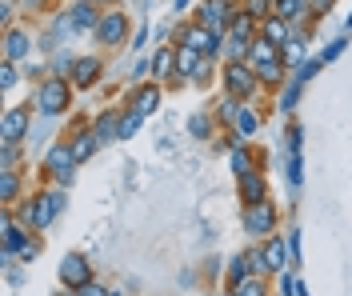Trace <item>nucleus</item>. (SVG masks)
<instances>
[{
	"instance_id": "obj_1",
	"label": "nucleus",
	"mask_w": 352,
	"mask_h": 296,
	"mask_svg": "<svg viewBox=\"0 0 352 296\" xmlns=\"http://www.w3.org/2000/svg\"><path fill=\"white\" fill-rule=\"evenodd\" d=\"M60 208H65V192H56V188H48V192H36V196H28L21 208H16V220L24 228H32V232H44V228L52 225L56 216H60Z\"/></svg>"
},
{
	"instance_id": "obj_2",
	"label": "nucleus",
	"mask_w": 352,
	"mask_h": 296,
	"mask_svg": "<svg viewBox=\"0 0 352 296\" xmlns=\"http://www.w3.org/2000/svg\"><path fill=\"white\" fill-rule=\"evenodd\" d=\"M36 113L41 116H60L72 104V84H68V76H48L41 89H36Z\"/></svg>"
},
{
	"instance_id": "obj_3",
	"label": "nucleus",
	"mask_w": 352,
	"mask_h": 296,
	"mask_svg": "<svg viewBox=\"0 0 352 296\" xmlns=\"http://www.w3.org/2000/svg\"><path fill=\"white\" fill-rule=\"evenodd\" d=\"M224 41H228V36H217V32H208V28H204V24H197V21L180 28V48H197L200 56H208V60H212V56H220Z\"/></svg>"
},
{
	"instance_id": "obj_4",
	"label": "nucleus",
	"mask_w": 352,
	"mask_h": 296,
	"mask_svg": "<svg viewBox=\"0 0 352 296\" xmlns=\"http://www.w3.org/2000/svg\"><path fill=\"white\" fill-rule=\"evenodd\" d=\"M224 89H228V96H236V100H248L252 92L261 89V76H256V69H252L248 60L224 65Z\"/></svg>"
},
{
	"instance_id": "obj_5",
	"label": "nucleus",
	"mask_w": 352,
	"mask_h": 296,
	"mask_svg": "<svg viewBox=\"0 0 352 296\" xmlns=\"http://www.w3.org/2000/svg\"><path fill=\"white\" fill-rule=\"evenodd\" d=\"M241 8H232V0H204V8L197 12V24H204L208 32H217V36H228V24L236 16Z\"/></svg>"
},
{
	"instance_id": "obj_6",
	"label": "nucleus",
	"mask_w": 352,
	"mask_h": 296,
	"mask_svg": "<svg viewBox=\"0 0 352 296\" xmlns=\"http://www.w3.org/2000/svg\"><path fill=\"white\" fill-rule=\"evenodd\" d=\"M44 172L60 184V188H68L72 177H76V157H72V148H68V144H52L48 157H44Z\"/></svg>"
},
{
	"instance_id": "obj_7",
	"label": "nucleus",
	"mask_w": 352,
	"mask_h": 296,
	"mask_svg": "<svg viewBox=\"0 0 352 296\" xmlns=\"http://www.w3.org/2000/svg\"><path fill=\"white\" fill-rule=\"evenodd\" d=\"M276 220H280V216H276V205H272V201H261V205L244 208V232H248V236H264V240H268V236L276 232Z\"/></svg>"
},
{
	"instance_id": "obj_8",
	"label": "nucleus",
	"mask_w": 352,
	"mask_h": 296,
	"mask_svg": "<svg viewBox=\"0 0 352 296\" xmlns=\"http://www.w3.org/2000/svg\"><path fill=\"white\" fill-rule=\"evenodd\" d=\"M28 124H32V109H28V104L8 109L4 120H0V140H4V144H21V140L28 137Z\"/></svg>"
},
{
	"instance_id": "obj_9",
	"label": "nucleus",
	"mask_w": 352,
	"mask_h": 296,
	"mask_svg": "<svg viewBox=\"0 0 352 296\" xmlns=\"http://www.w3.org/2000/svg\"><path fill=\"white\" fill-rule=\"evenodd\" d=\"M124 36H129V16H124V8H112L100 16V28H96V41L104 48H116L124 45Z\"/></svg>"
},
{
	"instance_id": "obj_10",
	"label": "nucleus",
	"mask_w": 352,
	"mask_h": 296,
	"mask_svg": "<svg viewBox=\"0 0 352 296\" xmlns=\"http://www.w3.org/2000/svg\"><path fill=\"white\" fill-rule=\"evenodd\" d=\"M261 260H264V276L268 273H285L288 264H292V249H288V240L285 236H268L261 244Z\"/></svg>"
},
{
	"instance_id": "obj_11",
	"label": "nucleus",
	"mask_w": 352,
	"mask_h": 296,
	"mask_svg": "<svg viewBox=\"0 0 352 296\" xmlns=\"http://www.w3.org/2000/svg\"><path fill=\"white\" fill-rule=\"evenodd\" d=\"M88 280H92V264H88V256L68 252L65 260H60V284L72 293V288H80V284H88Z\"/></svg>"
},
{
	"instance_id": "obj_12",
	"label": "nucleus",
	"mask_w": 352,
	"mask_h": 296,
	"mask_svg": "<svg viewBox=\"0 0 352 296\" xmlns=\"http://www.w3.org/2000/svg\"><path fill=\"white\" fill-rule=\"evenodd\" d=\"M100 69H104V65H100L96 56H80L76 69L68 72V84H72V89H92V84L100 80Z\"/></svg>"
},
{
	"instance_id": "obj_13",
	"label": "nucleus",
	"mask_w": 352,
	"mask_h": 296,
	"mask_svg": "<svg viewBox=\"0 0 352 296\" xmlns=\"http://www.w3.org/2000/svg\"><path fill=\"white\" fill-rule=\"evenodd\" d=\"M300 144H305V133H300V128H288V184H292V188H300V181H305Z\"/></svg>"
},
{
	"instance_id": "obj_14",
	"label": "nucleus",
	"mask_w": 352,
	"mask_h": 296,
	"mask_svg": "<svg viewBox=\"0 0 352 296\" xmlns=\"http://www.w3.org/2000/svg\"><path fill=\"white\" fill-rule=\"evenodd\" d=\"M261 36L268 41V45H276V48H285L296 41V28L288 21H280V16H268V21H261Z\"/></svg>"
},
{
	"instance_id": "obj_15",
	"label": "nucleus",
	"mask_w": 352,
	"mask_h": 296,
	"mask_svg": "<svg viewBox=\"0 0 352 296\" xmlns=\"http://www.w3.org/2000/svg\"><path fill=\"white\" fill-rule=\"evenodd\" d=\"M68 16H72V28H76V32H96V28H100V12H96V4H88V0H76V4L68 8Z\"/></svg>"
},
{
	"instance_id": "obj_16",
	"label": "nucleus",
	"mask_w": 352,
	"mask_h": 296,
	"mask_svg": "<svg viewBox=\"0 0 352 296\" xmlns=\"http://www.w3.org/2000/svg\"><path fill=\"white\" fill-rule=\"evenodd\" d=\"M68 148H72L76 164H85V160H92V152L100 148V140H96V133H92V128H76V133H72V140H68Z\"/></svg>"
},
{
	"instance_id": "obj_17",
	"label": "nucleus",
	"mask_w": 352,
	"mask_h": 296,
	"mask_svg": "<svg viewBox=\"0 0 352 296\" xmlns=\"http://www.w3.org/2000/svg\"><path fill=\"white\" fill-rule=\"evenodd\" d=\"M241 201H244V208L268 201V184H264L261 172H244V177H241Z\"/></svg>"
},
{
	"instance_id": "obj_18",
	"label": "nucleus",
	"mask_w": 352,
	"mask_h": 296,
	"mask_svg": "<svg viewBox=\"0 0 352 296\" xmlns=\"http://www.w3.org/2000/svg\"><path fill=\"white\" fill-rule=\"evenodd\" d=\"M32 52V36L28 32H21V28H8V36H4V60H24Z\"/></svg>"
},
{
	"instance_id": "obj_19",
	"label": "nucleus",
	"mask_w": 352,
	"mask_h": 296,
	"mask_svg": "<svg viewBox=\"0 0 352 296\" xmlns=\"http://www.w3.org/2000/svg\"><path fill=\"white\" fill-rule=\"evenodd\" d=\"M120 116H124V113H116V109H112V113H100V116H96L92 133H96V140H100V144H112V140H120Z\"/></svg>"
},
{
	"instance_id": "obj_20",
	"label": "nucleus",
	"mask_w": 352,
	"mask_h": 296,
	"mask_svg": "<svg viewBox=\"0 0 352 296\" xmlns=\"http://www.w3.org/2000/svg\"><path fill=\"white\" fill-rule=\"evenodd\" d=\"M156 104H160V89H156V84H140V89L129 96V109H136L140 116L156 113Z\"/></svg>"
},
{
	"instance_id": "obj_21",
	"label": "nucleus",
	"mask_w": 352,
	"mask_h": 296,
	"mask_svg": "<svg viewBox=\"0 0 352 296\" xmlns=\"http://www.w3.org/2000/svg\"><path fill=\"white\" fill-rule=\"evenodd\" d=\"M204 69V56H200L197 48H176V76L184 80V76H200Z\"/></svg>"
},
{
	"instance_id": "obj_22",
	"label": "nucleus",
	"mask_w": 352,
	"mask_h": 296,
	"mask_svg": "<svg viewBox=\"0 0 352 296\" xmlns=\"http://www.w3.org/2000/svg\"><path fill=\"white\" fill-rule=\"evenodd\" d=\"M276 60H280V48L268 45L264 36H256V41H252V56H248V65H252V69H268V65H276Z\"/></svg>"
},
{
	"instance_id": "obj_23",
	"label": "nucleus",
	"mask_w": 352,
	"mask_h": 296,
	"mask_svg": "<svg viewBox=\"0 0 352 296\" xmlns=\"http://www.w3.org/2000/svg\"><path fill=\"white\" fill-rule=\"evenodd\" d=\"M248 276H256V256H252V252L232 256V264H228V284L236 288V284H241V280H248Z\"/></svg>"
},
{
	"instance_id": "obj_24",
	"label": "nucleus",
	"mask_w": 352,
	"mask_h": 296,
	"mask_svg": "<svg viewBox=\"0 0 352 296\" xmlns=\"http://www.w3.org/2000/svg\"><path fill=\"white\" fill-rule=\"evenodd\" d=\"M305 12H308V0H272V16H280L288 24H296Z\"/></svg>"
},
{
	"instance_id": "obj_25",
	"label": "nucleus",
	"mask_w": 352,
	"mask_h": 296,
	"mask_svg": "<svg viewBox=\"0 0 352 296\" xmlns=\"http://www.w3.org/2000/svg\"><path fill=\"white\" fill-rule=\"evenodd\" d=\"M232 124H236V137H241L244 144H248V137H252V133H256V128H261V113H256V109H248V104H244V109H241V116H236V120H232Z\"/></svg>"
},
{
	"instance_id": "obj_26",
	"label": "nucleus",
	"mask_w": 352,
	"mask_h": 296,
	"mask_svg": "<svg viewBox=\"0 0 352 296\" xmlns=\"http://www.w3.org/2000/svg\"><path fill=\"white\" fill-rule=\"evenodd\" d=\"M256 24L261 21H252V16L241 8V12L232 16V24H228V36H232V41H252V28H256Z\"/></svg>"
},
{
	"instance_id": "obj_27",
	"label": "nucleus",
	"mask_w": 352,
	"mask_h": 296,
	"mask_svg": "<svg viewBox=\"0 0 352 296\" xmlns=\"http://www.w3.org/2000/svg\"><path fill=\"white\" fill-rule=\"evenodd\" d=\"M300 92H305V84L288 76V84H285V89H280V100H276V109H280V113H292V109L300 104Z\"/></svg>"
},
{
	"instance_id": "obj_28",
	"label": "nucleus",
	"mask_w": 352,
	"mask_h": 296,
	"mask_svg": "<svg viewBox=\"0 0 352 296\" xmlns=\"http://www.w3.org/2000/svg\"><path fill=\"white\" fill-rule=\"evenodd\" d=\"M212 124H217V116H208V113H192V116H188V137L208 140V137H212Z\"/></svg>"
},
{
	"instance_id": "obj_29",
	"label": "nucleus",
	"mask_w": 352,
	"mask_h": 296,
	"mask_svg": "<svg viewBox=\"0 0 352 296\" xmlns=\"http://www.w3.org/2000/svg\"><path fill=\"white\" fill-rule=\"evenodd\" d=\"M153 72L156 76H176V48H156Z\"/></svg>"
},
{
	"instance_id": "obj_30",
	"label": "nucleus",
	"mask_w": 352,
	"mask_h": 296,
	"mask_svg": "<svg viewBox=\"0 0 352 296\" xmlns=\"http://www.w3.org/2000/svg\"><path fill=\"white\" fill-rule=\"evenodd\" d=\"M0 201L4 205H16L21 201V177L16 172H0Z\"/></svg>"
},
{
	"instance_id": "obj_31",
	"label": "nucleus",
	"mask_w": 352,
	"mask_h": 296,
	"mask_svg": "<svg viewBox=\"0 0 352 296\" xmlns=\"http://www.w3.org/2000/svg\"><path fill=\"white\" fill-rule=\"evenodd\" d=\"M256 76H261L264 89H276V84H285V76H292V72L285 69V60H276V65H268V69H256Z\"/></svg>"
},
{
	"instance_id": "obj_32",
	"label": "nucleus",
	"mask_w": 352,
	"mask_h": 296,
	"mask_svg": "<svg viewBox=\"0 0 352 296\" xmlns=\"http://www.w3.org/2000/svg\"><path fill=\"white\" fill-rule=\"evenodd\" d=\"M280 60H285V69L296 72L308 60V56H305V41H292V45H285V48H280Z\"/></svg>"
},
{
	"instance_id": "obj_33",
	"label": "nucleus",
	"mask_w": 352,
	"mask_h": 296,
	"mask_svg": "<svg viewBox=\"0 0 352 296\" xmlns=\"http://www.w3.org/2000/svg\"><path fill=\"white\" fill-rule=\"evenodd\" d=\"M232 296H268V280L264 276H248V280H241L232 288Z\"/></svg>"
},
{
	"instance_id": "obj_34",
	"label": "nucleus",
	"mask_w": 352,
	"mask_h": 296,
	"mask_svg": "<svg viewBox=\"0 0 352 296\" xmlns=\"http://www.w3.org/2000/svg\"><path fill=\"white\" fill-rule=\"evenodd\" d=\"M241 109H244V104L236 100V96H224V100H217V113H212V116L224 124V120H236V116H241Z\"/></svg>"
},
{
	"instance_id": "obj_35",
	"label": "nucleus",
	"mask_w": 352,
	"mask_h": 296,
	"mask_svg": "<svg viewBox=\"0 0 352 296\" xmlns=\"http://www.w3.org/2000/svg\"><path fill=\"white\" fill-rule=\"evenodd\" d=\"M232 172H236V177L256 172V168H252V152H248V144H236V148H232Z\"/></svg>"
},
{
	"instance_id": "obj_36",
	"label": "nucleus",
	"mask_w": 352,
	"mask_h": 296,
	"mask_svg": "<svg viewBox=\"0 0 352 296\" xmlns=\"http://www.w3.org/2000/svg\"><path fill=\"white\" fill-rule=\"evenodd\" d=\"M16 160H21V144H4L0 148V172H16Z\"/></svg>"
},
{
	"instance_id": "obj_37",
	"label": "nucleus",
	"mask_w": 352,
	"mask_h": 296,
	"mask_svg": "<svg viewBox=\"0 0 352 296\" xmlns=\"http://www.w3.org/2000/svg\"><path fill=\"white\" fill-rule=\"evenodd\" d=\"M244 12L252 21H268L272 16V0H244Z\"/></svg>"
},
{
	"instance_id": "obj_38",
	"label": "nucleus",
	"mask_w": 352,
	"mask_h": 296,
	"mask_svg": "<svg viewBox=\"0 0 352 296\" xmlns=\"http://www.w3.org/2000/svg\"><path fill=\"white\" fill-rule=\"evenodd\" d=\"M36 256H41V240L24 236V240H21V249H16V260H21V264H32Z\"/></svg>"
},
{
	"instance_id": "obj_39",
	"label": "nucleus",
	"mask_w": 352,
	"mask_h": 296,
	"mask_svg": "<svg viewBox=\"0 0 352 296\" xmlns=\"http://www.w3.org/2000/svg\"><path fill=\"white\" fill-rule=\"evenodd\" d=\"M320 69H324V60H320V56H316V60H305L300 69L292 72V80H300V84H308V80H312V76H316Z\"/></svg>"
},
{
	"instance_id": "obj_40",
	"label": "nucleus",
	"mask_w": 352,
	"mask_h": 296,
	"mask_svg": "<svg viewBox=\"0 0 352 296\" xmlns=\"http://www.w3.org/2000/svg\"><path fill=\"white\" fill-rule=\"evenodd\" d=\"M140 120H144V116L136 113V109H129V113L120 116V140H129L132 133H136V128H140Z\"/></svg>"
},
{
	"instance_id": "obj_41",
	"label": "nucleus",
	"mask_w": 352,
	"mask_h": 296,
	"mask_svg": "<svg viewBox=\"0 0 352 296\" xmlns=\"http://www.w3.org/2000/svg\"><path fill=\"white\" fill-rule=\"evenodd\" d=\"M344 45H349V36H336V41H332V45L324 48V56H320V60H324V65H329V60H336V56L344 52Z\"/></svg>"
},
{
	"instance_id": "obj_42",
	"label": "nucleus",
	"mask_w": 352,
	"mask_h": 296,
	"mask_svg": "<svg viewBox=\"0 0 352 296\" xmlns=\"http://www.w3.org/2000/svg\"><path fill=\"white\" fill-rule=\"evenodd\" d=\"M0 84H4V89H12V84H16V65H12V60H4V65H0Z\"/></svg>"
},
{
	"instance_id": "obj_43",
	"label": "nucleus",
	"mask_w": 352,
	"mask_h": 296,
	"mask_svg": "<svg viewBox=\"0 0 352 296\" xmlns=\"http://www.w3.org/2000/svg\"><path fill=\"white\" fill-rule=\"evenodd\" d=\"M72 296H109V288H100L96 280H88V284H80V288H72Z\"/></svg>"
},
{
	"instance_id": "obj_44",
	"label": "nucleus",
	"mask_w": 352,
	"mask_h": 296,
	"mask_svg": "<svg viewBox=\"0 0 352 296\" xmlns=\"http://www.w3.org/2000/svg\"><path fill=\"white\" fill-rule=\"evenodd\" d=\"M276 288H280V296H296V288H300V284H296V280H292L288 273H280V280H276Z\"/></svg>"
},
{
	"instance_id": "obj_45",
	"label": "nucleus",
	"mask_w": 352,
	"mask_h": 296,
	"mask_svg": "<svg viewBox=\"0 0 352 296\" xmlns=\"http://www.w3.org/2000/svg\"><path fill=\"white\" fill-rule=\"evenodd\" d=\"M329 8H332V0H312V4H308V16H324Z\"/></svg>"
},
{
	"instance_id": "obj_46",
	"label": "nucleus",
	"mask_w": 352,
	"mask_h": 296,
	"mask_svg": "<svg viewBox=\"0 0 352 296\" xmlns=\"http://www.w3.org/2000/svg\"><path fill=\"white\" fill-rule=\"evenodd\" d=\"M148 72H153V60H140V65H136V69H132V80H144V76H148Z\"/></svg>"
},
{
	"instance_id": "obj_47",
	"label": "nucleus",
	"mask_w": 352,
	"mask_h": 296,
	"mask_svg": "<svg viewBox=\"0 0 352 296\" xmlns=\"http://www.w3.org/2000/svg\"><path fill=\"white\" fill-rule=\"evenodd\" d=\"M288 249H292V260L300 256V232H292V236H288Z\"/></svg>"
},
{
	"instance_id": "obj_48",
	"label": "nucleus",
	"mask_w": 352,
	"mask_h": 296,
	"mask_svg": "<svg viewBox=\"0 0 352 296\" xmlns=\"http://www.w3.org/2000/svg\"><path fill=\"white\" fill-rule=\"evenodd\" d=\"M349 32H352V16H349V24H344V36H349Z\"/></svg>"
},
{
	"instance_id": "obj_49",
	"label": "nucleus",
	"mask_w": 352,
	"mask_h": 296,
	"mask_svg": "<svg viewBox=\"0 0 352 296\" xmlns=\"http://www.w3.org/2000/svg\"><path fill=\"white\" fill-rule=\"evenodd\" d=\"M176 8H188V0H176Z\"/></svg>"
},
{
	"instance_id": "obj_50",
	"label": "nucleus",
	"mask_w": 352,
	"mask_h": 296,
	"mask_svg": "<svg viewBox=\"0 0 352 296\" xmlns=\"http://www.w3.org/2000/svg\"><path fill=\"white\" fill-rule=\"evenodd\" d=\"M88 4H104V0H88Z\"/></svg>"
},
{
	"instance_id": "obj_51",
	"label": "nucleus",
	"mask_w": 352,
	"mask_h": 296,
	"mask_svg": "<svg viewBox=\"0 0 352 296\" xmlns=\"http://www.w3.org/2000/svg\"><path fill=\"white\" fill-rule=\"evenodd\" d=\"M109 296H120V293H109Z\"/></svg>"
}]
</instances>
